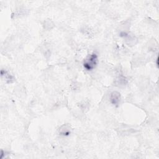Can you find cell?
I'll return each mask as SVG.
<instances>
[{"label":"cell","instance_id":"obj_2","mask_svg":"<svg viewBox=\"0 0 159 159\" xmlns=\"http://www.w3.org/2000/svg\"><path fill=\"white\" fill-rule=\"evenodd\" d=\"M121 99V96L120 93L117 91H113L111 93L110 97H109V100L111 103L115 106H118L120 101Z\"/></svg>","mask_w":159,"mask_h":159},{"label":"cell","instance_id":"obj_4","mask_svg":"<svg viewBox=\"0 0 159 159\" xmlns=\"http://www.w3.org/2000/svg\"><path fill=\"white\" fill-rule=\"evenodd\" d=\"M4 76H5V80L6 81H8L9 83H11L14 80V77L9 73H8L7 71H5L4 73Z\"/></svg>","mask_w":159,"mask_h":159},{"label":"cell","instance_id":"obj_1","mask_svg":"<svg viewBox=\"0 0 159 159\" xmlns=\"http://www.w3.org/2000/svg\"><path fill=\"white\" fill-rule=\"evenodd\" d=\"M97 63L98 55L96 53H93L86 60H84L83 63V66L86 70L91 71L96 67Z\"/></svg>","mask_w":159,"mask_h":159},{"label":"cell","instance_id":"obj_3","mask_svg":"<svg viewBox=\"0 0 159 159\" xmlns=\"http://www.w3.org/2000/svg\"><path fill=\"white\" fill-rule=\"evenodd\" d=\"M71 133V129L69 125H63L62 126L60 127L59 129V134L63 136H68Z\"/></svg>","mask_w":159,"mask_h":159}]
</instances>
